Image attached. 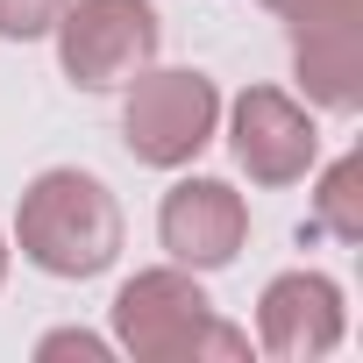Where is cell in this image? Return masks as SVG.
Here are the masks:
<instances>
[{
  "label": "cell",
  "instance_id": "cell-10",
  "mask_svg": "<svg viewBox=\"0 0 363 363\" xmlns=\"http://www.w3.org/2000/svg\"><path fill=\"white\" fill-rule=\"evenodd\" d=\"M65 15V0H0V43H36Z\"/></svg>",
  "mask_w": 363,
  "mask_h": 363
},
{
  "label": "cell",
  "instance_id": "cell-12",
  "mask_svg": "<svg viewBox=\"0 0 363 363\" xmlns=\"http://www.w3.org/2000/svg\"><path fill=\"white\" fill-rule=\"evenodd\" d=\"M36 356H86V363H100V356H107V342H100V335H86V328H57V335H43V342H36Z\"/></svg>",
  "mask_w": 363,
  "mask_h": 363
},
{
  "label": "cell",
  "instance_id": "cell-8",
  "mask_svg": "<svg viewBox=\"0 0 363 363\" xmlns=\"http://www.w3.org/2000/svg\"><path fill=\"white\" fill-rule=\"evenodd\" d=\"M292 65H299L306 100H320L328 114H356L363 107V15L292 29Z\"/></svg>",
  "mask_w": 363,
  "mask_h": 363
},
{
  "label": "cell",
  "instance_id": "cell-13",
  "mask_svg": "<svg viewBox=\"0 0 363 363\" xmlns=\"http://www.w3.org/2000/svg\"><path fill=\"white\" fill-rule=\"evenodd\" d=\"M0 278H8V235H0Z\"/></svg>",
  "mask_w": 363,
  "mask_h": 363
},
{
  "label": "cell",
  "instance_id": "cell-4",
  "mask_svg": "<svg viewBox=\"0 0 363 363\" xmlns=\"http://www.w3.org/2000/svg\"><path fill=\"white\" fill-rule=\"evenodd\" d=\"M57 65L86 93L128 86L143 65H157V8L150 0H65L57 15Z\"/></svg>",
  "mask_w": 363,
  "mask_h": 363
},
{
  "label": "cell",
  "instance_id": "cell-9",
  "mask_svg": "<svg viewBox=\"0 0 363 363\" xmlns=\"http://www.w3.org/2000/svg\"><path fill=\"white\" fill-rule=\"evenodd\" d=\"M320 228L342 235V242H363V157H342L328 178H320V200H313Z\"/></svg>",
  "mask_w": 363,
  "mask_h": 363
},
{
  "label": "cell",
  "instance_id": "cell-11",
  "mask_svg": "<svg viewBox=\"0 0 363 363\" xmlns=\"http://www.w3.org/2000/svg\"><path fill=\"white\" fill-rule=\"evenodd\" d=\"M271 15H285L292 29H306V22H342V15H363V0H264Z\"/></svg>",
  "mask_w": 363,
  "mask_h": 363
},
{
  "label": "cell",
  "instance_id": "cell-1",
  "mask_svg": "<svg viewBox=\"0 0 363 363\" xmlns=\"http://www.w3.org/2000/svg\"><path fill=\"white\" fill-rule=\"evenodd\" d=\"M15 250L50 278H100L121 257V200L93 171H36L15 207Z\"/></svg>",
  "mask_w": 363,
  "mask_h": 363
},
{
  "label": "cell",
  "instance_id": "cell-7",
  "mask_svg": "<svg viewBox=\"0 0 363 363\" xmlns=\"http://www.w3.org/2000/svg\"><path fill=\"white\" fill-rule=\"evenodd\" d=\"M349 313H342V285L320 278V271H285L264 285L257 299V342L285 363H313L342 342Z\"/></svg>",
  "mask_w": 363,
  "mask_h": 363
},
{
  "label": "cell",
  "instance_id": "cell-3",
  "mask_svg": "<svg viewBox=\"0 0 363 363\" xmlns=\"http://www.w3.org/2000/svg\"><path fill=\"white\" fill-rule=\"evenodd\" d=\"M221 128V93L207 72H135L128 100H121V143L135 164L150 171H178L193 164Z\"/></svg>",
  "mask_w": 363,
  "mask_h": 363
},
{
  "label": "cell",
  "instance_id": "cell-5",
  "mask_svg": "<svg viewBox=\"0 0 363 363\" xmlns=\"http://www.w3.org/2000/svg\"><path fill=\"white\" fill-rule=\"evenodd\" d=\"M228 150H235V164L257 178V186H292V178L313 171L320 135H313V114H306L292 93H278V86H242L235 107H228Z\"/></svg>",
  "mask_w": 363,
  "mask_h": 363
},
{
  "label": "cell",
  "instance_id": "cell-2",
  "mask_svg": "<svg viewBox=\"0 0 363 363\" xmlns=\"http://www.w3.org/2000/svg\"><path fill=\"white\" fill-rule=\"evenodd\" d=\"M114 342L135 363H200V356H250V335L214 320V299L200 292V278L186 264L164 271H135L114 292Z\"/></svg>",
  "mask_w": 363,
  "mask_h": 363
},
{
  "label": "cell",
  "instance_id": "cell-6",
  "mask_svg": "<svg viewBox=\"0 0 363 363\" xmlns=\"http://www.w3.org/2000/svg\"><path fill=\"white\" fill-rule=\"evenodd\" d=\"M157 235H164L171 264L221 271L250 242V200L228 186V178H178L164 193V207H157Z\"/></svg>",
  "mask_w": 363,
  "mask_h": 363
}]
</instances>
